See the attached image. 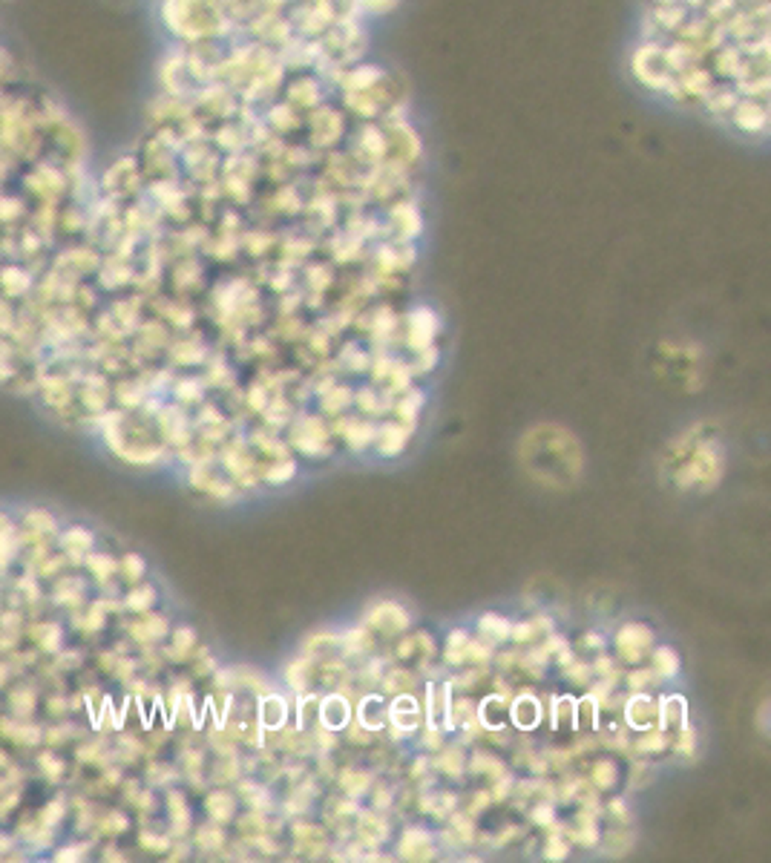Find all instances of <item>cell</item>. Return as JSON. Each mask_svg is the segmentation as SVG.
I'll return each instance as SVG.
<instances>
[{
	"instance_id": "15",
	"label": "cell",
	"mask_w": 771,
	"mask_h": 863,
	"mask_svg": "<svg viewBox=\"0 0 771 863\" xmlns=\"http://www.w3.org/2000/svg\"><path fill=\"white\" fill-rule=\"evenodd\" d=\"M469 765H472V771H475V774H493L495 780H498V777H504V765H501V760L489 757V754H475Z\"/></svg>"
},
{
	"instance_id": "26",
	"label": "cell",
	"mask_w": 771,
	"mask_h": 863,
	"mask_svg": "<svg viewBox=\"0 0 771 863\" xmlns=\"http://www.w3.org/2000/svg\"><path fill=\"white\" fill-rule=\"evenodd\" d=\"M567 676H570L576 685H584V682L593 676V665H582V662H576V665L567 671Z\"/></svg>"
},
{
	"instance_id": "28",
	"label": "cell",
	"mask_w": 771,
	"mask_h": 863,
	"mask_svg": "<svg viewBox=\"0 0 771 863\" xmlns=\"http://www.w3.org/2000/svg\"><path fill=\"white\" fill-rule=\"evenodd\" d=\"M510 791H513V780H510V777H498V780H495V785H493V797H495V800H501V797H507V795H510Z\"/></svg>"
},
{
	"instance_id": "7",
	"label": "cell",
	"mask_w": 771,
	"mask_h": 863,
	"mask_svg": "<svg viewBox=\"0 0 771 863\" xmlns=\"http://www.w3.org/2000/svg\"><path fill=\"white\" fill-rule=\"evenodd\" d=\"M654 671L659 674V679H676L679 671H682V659L679 654L673 651L671 644H662L654 651Z\"/></svg>"
},
{
	"instance_id": "8",
	"label": "cell",
	"mask_w": 771,
	"mask_h": 863,
	"mask_svg": "<svg viewBox=\"0 0 771 863\" xmlns=\"http://www.w3.org/2000/svg\"><path fill=\"white\" fill-rule=\"evenodd\" d=\"M478 630L483 633V639H489V642H504V639H510V633H513V624H510V619H504V616H498V613H483L481 619H478Z\"/></svg>"
},
{
	"instance_id": "31",
	"label": "cell",
	"mask_w": 771,
	"mask_h": 863,
	"mask_svg": "<svg viewBox=\"0 0 771 863\" xmlns=\"http://www.w3.org/2000/svg\"><path fill=\"white\" fill-rule=\"evenodd\" d=\"M533 624H535V630H538V633H544V630L550 633V630H552V619H550V616H544V613H541V616H535V619H533Z\"/></svg>"
},
{
	"instance_id": "21",
	"label": "cell",
	"mask_w": 771,
	"mask_h": 863,
	"mask_svg": "<svg viewBox=\"0 0 771 863\" xmlns=\"http://www.w3.org/2000/svg\"><path fill=\"white\" fill-rule=\"evenodd\" d=\"M676 751H679L682 757H693V754H696V731H693L691 726H685V728L679 731V740H676Z\"/></svg>"
},
{
	"instance_id": "11",
	"label": "cell",
	"mask_w": 771,
	"mask_h": 863,
	"mask_svg": "<svg viewBox=\"0 0 771 863\" xmlns=\"http://www.w3.org/2000/svg\"><path fill=\"white\" fill-rule=\"evenodd\" d=\"M634 746H636L639 754H662V751L671 746V737H668L662 728H659V731H651V728H648L642 737H636Z\"/></svg>"
},
{
	"instance_id": "2",
	"label": "cell",
	"mask_w": 771,
	"mask_h": 863,
	"mask_svg": "<svg viewBox=\"0 0 771 863\" xmlns=\"http://www.w3.org/2000/svg\"><path fill=\"white\" fill-rule=\"evenodd\" d=\"M723 469H725V464H723V449L711 441V444H699L693 452H691V458L685 461V466L676 472V486H682V489H691V486H703V489H708V486H717V481L723 478Z\"/></svg>"
},
{
	"instance_id": "34",
	"label": "cell",
	"mask_w": 771,
	"mask_h": 863,
	"mask_svg": "<svg viewBox=\"0 0 771 863\" xmlns=\"http://www.w3.org/2000/svg\"><path fill=\"white\" fill-rule=\"evenodd\" d=\"M426 737H429V740H426V743H429V746H435V748H438V746H441V731H438V728H435V731H429V734H426Z\"/></svg>"
},
{
	"instance_id": "22",
	"label": "cell",
	"mask_w": 771,
	"mask_h": 863,
	"mask_svg": "<svg viewBox=\"0 0 771 863\" xmlns=\"http://www.w3.org/2000/svg\"><path fill=\"white\" fill-rule=\"evenodd\" d=\"M383 435H389V441L383 438V452H386V455L400 452V446L406 444V432H400V429H386Z\"/></svg>"
},
{
	"instance_id": "10",
	"label": "cell",
	"mask_w": 771,
	"mask_h": 863,
	"mask_svg": "<svg viewBox=\"0 0 771 863\" xmlns=\"http://www.w3.org/2000/svg\"><path fill=\"white\" fill-rule=\"evenodd\" d=\"M599 708H602V705H599L590 694H587L584 699L576 702V731H584V728L593 731V728L599 726Z\"/></svg>"
},
{
	"instance_id": "3",
	"label": "cell",
	"mask_w": 771,
	"mask_h": 863,
	"mask_svg": "<svg viewBox=\"0 0 771 863\" xmlns=\"http://www.w3.org/2000/svg\"><path fill=\"white\" fill-rule=\"evenodd\" d=\"M654 644V630L645 627L642 622H627L619 627L616 633V647H619V657L630 665H639L642 657L651 651Z\"/></svg>"
},
{
	"instance_id": "12",
	"label": "cell",
	"mask_w": 771,
	"mask_h": 863,
	"mask_svg": "<svg viewBox=\"0 0 771 863\" xmlns=\"http://www.w3.org/2000/svg\"><path fill=\"white\" fill-rule=\"evenodd\" d=\"M567 852H570V843L565 840L562 826H552V832H550V837H547V846H544V857H547V860H565Z\"/></svg>"
},
{
	"instance_id": "33",
	"label": "cell",
	"mask_w": 771,
	"mask_h": 863,
	"mask_svg": "<svg viewBox=\"0 0 771 863\" xmlns=\"http://www.w3.org/2000/svg\"><path fill=\"white\" fill-rule=\"evenodd\" d=\"M584 644H587V647H602V636H599V633H587V636H584Z\"/></svg>"
},
{
	"instance_id": "4",
	"label": "cell",
	"mask_w": 771,
	"mask_h": 863,
	"mask_svg": "<svg viewBox=\"0 0 771 863\" xmlns=\"http://www.w3.org/2000/svg\"><path fill=\"white\" fill-rule=\"evenodd\" d=\"M624 723L634 731H648L659 723V702H654L648 694H634L624 705Z\"/></svg>"
},
{
	"instance_id": "20",
	"label": "cell",
	"mask_w": 771,
	"mask_h": 863,
	"mask_svg": "<svg viewBox=\"0 0 771 863\" xmlns=\"http://www.w3.org/2000/svg\"><path fill=\"white\" fill-rule=\"evenodd\" d=\"M348 719V708H345V702H340L337 696H331L328 702H325V723L331 726V728H340L342 723Z\"/></svg>"
},
{
	"instance_id": "5",
	"label": "cell",
	"mask_w": 771,
	"mask_h": 863,
	"mask_svg": "<svg viewBox=\"0 0 771 863\" xmlns=\"http://www.w3.org/2000/svg\"><path fill=\"white\" fill-rule=\"evenodd\" d=\"M662 731H682L688 726V702L685 696L679 694H671V696H662L659 699V723H656Z\"/></svg>"
},
{
	"instance_id": "16",
	"label": "cell",
	"mask_w": 771,
	"mask_h": 863,
	"mask_svg": "<svg viewBox=\"0 0 771 863\" xmlns=\"http://www.w3.org/2000/svg\"><path fill=\"white\" fill-rule=\"evenodd\" d=\"M593 783H596L599 788L616 785V763H613V760H599V763H593Z\"/></svg>"
},
{
	"instance_id": "1",
	"label": "cell",
	"mask_w": 771,
	"mask_h": 863,
	"mask_svg": "<svg viewBox=\"0 0 771 863\" xmlns=\"http://www.w3.org/2000/svg\"><path fill=\"white\" fill-rule=\"evenodd\" d=\"M627 72L659 101L771 141V0H636Z\"/></svg>"
},
{
	"instance_id": "17",
	"label": "cell",
	"mask_w": 771,
	"mask_h": 863,
	"mask_svg": "<svg viewBox=\"0 0 771 863\" xmlns=\"http://www.w3.org/2000/svg\"><path fill=\"white\" fill-rule=\"evenodd\" d=\"M403 852L411 854V857H417V852H432V849H429V835L420 832V829L406 832V837H403Z\"/></svg>"
},
{
	"instance_id": "13",
	"label": "cell",
	"mask_w": 771,
	"mask_h": 863,
	"mask_svg": "<svg viewBox=\"0 0 771 863\" xmlns=\"http://www.w3.org/2000/svg\"><path fill=\"white\" fill-rule=\"evenodd\" d=\"M466 651H469V636L463 630H455L449 636V647H446V662L449 665H463L466 662Z\"/></svg>"
},
{
	"instance_id": "24",
	"label": "cell",
	"mask_w": 771,
	"mask_h": 863,
	"mask_svg": "<svg viewBox=\"0 0 771 863\" xmlns=\"http://www.w3.org/2000/svg\"><path fill=\"white\" fill-rule=\"evenodd\" d=\"M420 403H424V394L411 392V397L400 403V417L409 420V423H414V420H417V406H420Z\"/></svg>"
},
{
	"instance_id": "27",
	"label": "cell",
	"mask_w": 771,
	"mask_h": 863,
	"mask_svg": "<svg viewBox=\"0 0 771 863\" xmlns=\"http://www.w3.org/2000/svg\"><path fill=\"white\" fill-rule=\"evenodd\" d=\"M533 820H535L538 826H552V806H550V803L535 806V809H533Z\"/></svg>"
},
{
	"instance_id": "14",
	"label": "cell",
	"mask_w": 771,
	"mask_h": 863,
	"mask_svg": "<svg viewBox=\"0 0 771 863\" xmlns=\"http://www.w3.org/2000/svg\"><path fill=\"white\" fill-rule=\"evenodd\" d=\"M489 659H493V642H489V639H469L466 662H478V665H486Z\"/></svg>"
},
{
	"instance_id": "18",
	"label": "cell",
	"mask_w": 771,
	"mask_h": 863,
	"mask_svg": "<svg viewBox=\"0 0 771 863\" xmlns=\"http://www.w3.org/2000/svg\"><path fill=\"white\" fill-rule=\"evenodd\" d=\"M435 765H438L441 771H446L449 777H455V774L463 771V751H461V748H446L444 757L435 760Z\"/></svg>"
},
{
	"instance_id": "25",
	"label": "cell",
	"mask_w": 771,
	"mask_h": 863,
	"mask_svg": "<svg viewBox=\"0 0 771 863\" xmlns=\"http://www.w3.org/2000/svg\"><path fill=\"white\" fill-rule=\"evenodd\" d=\"M283 702L279 699H271V702H265V723H271V726H279L283 723Z\"/></svg>"
},
{
	"instance_id": "32",
	"label": "cell",
	"mask_w": 771,
	"mask_h": 863,
	"mask_svg": "<svg viewBox=\"0 0 771 863\" xmlns=\"http://www.w3.org/2000/svg\"><path fill=\"white\" fill-rule=\"evenodd\" d=\"M610 812H613L619 820H627V817H630L627 809H624V800H613V803H610Z\"/></svg>"
},
{
	"instance_id": "29",
	"label": "cell",
	"mask_w": 771,
	"mask_h": 863,
	"mask_svg": "<svg viewBox=\"0 0 771 863\" xmlns=\"http://www.w3.org/2000/svg\"><path fill=\"white\" fill-rule=\"evenodd\" d=\"M593 674H599V676H616V671H613V659L599 657V659H596V665H593Z\"/></svg>"
},
{
	"instance_id": "19",
	"label": "cell",
	"mask_w": 771,
	"mask_h": 863,
	"mask_svg": "<svg viewBox=\"0 0 771 863\" xmlns=\"http://www.w3.org/2000/svg\"><path fill=\"white\" fill-rule=\"evenodd\" d=\"M654 682H659V674L651 671V668H636V671H630V676H627V685H630V691H634V694L645 691Z\"/></svg>"
},
{
	"instance_id": "30",
	"label": "cell",
	"mask_w": 771,
	"mask_h": 863,
	"mask_svg": "<svg viewBox=\"0 0 771 863\" xmlns=\"http://www.w3.org/2000/svg\"><path fill=\"white\" fill-rule=\"evenodd\" d=\"M562 647H567L562 636H550V639L544 642V651H547V654H558V651H562Z\"/></svg>"
},
{
	"instance_id": "23",
	"label": "cell",
	"mask_w": 771,
	"mask_h": 863,
	"mask_svg": "<svg viewBox=\"0 0 771 863\" xmlns=\"http://www.w3.org/2000/svg\"><path fill=\"white\" fill-rule=\"evenodd\" d=\"M535 636H538V630H535V624H533V622H518V624L513 627V633H510V639H515V644L533 642Z\"/></svg>"
},
{
	"instance_id": "6",
	"label": "cell",
	"mask_w": 771,
	"mask_h": 863,
	"mask_svg": "<svg viewBox=\"0 0 771 863\" xmlns=\"http://www.w3.org/2000/svg\"><path fill=\"white\" fill-rule=\"evenodd\" d=\"M510 719H513V726L521 728V731L538 728V723H541V702L533 694L515 696V702L510 705Z\"/></svg>"
},
{
	"instance_id": "9",
	"label": "cell",
	"mask_w": 771,
	"mask_h": 863,
	"mask_svg": "<svg viewBox=\"0 0 771 863\" xmlns=\"http://www.w3.org/2000/svg\"><path fill=\"white\" fill-rule=\"evenodd\" d=\"M550 716H552V728H562V726L576 728V699L573 696H555Z\"/></svg>"
}]
</instances>
